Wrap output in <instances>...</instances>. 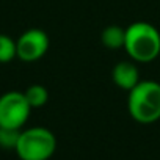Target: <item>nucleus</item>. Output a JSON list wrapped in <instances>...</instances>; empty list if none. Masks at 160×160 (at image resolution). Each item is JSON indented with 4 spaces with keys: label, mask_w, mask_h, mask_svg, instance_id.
Masks as SVG:
<instances>
[{
    "label": "nucleus",
    "mask_w": 160,
    "mask_h": 160,
    "mask_svg": "<svg viewBox=\"0 0 160 160\" xmlns=\"http://www.w3.org/2000/svg\"><path fill=\"white\" fill-rule=\"evenodd\" d=\"M14 151L21 160H49L57 151V137L47 127H28L21 130Z\"/></svg>",
    "instance_id": "nucleus-3"
},
{
    "label": "nucleus",
    "mask_w": 160,
    "mask_h": 160,
    "mask_svg": "<svg viewBox=\"0 0 160 160\" xmlns=\"http://www.w3.org/2000/svg\"><path fill=\"white\" fill-rule=\"evenodd\" d=\"M49 46L50 39L44 30L30 28L16 39V53L24 63H35L47 53Z\"/></svg>",
    "instance_id": "nucleus-5"
},
{
    "label": "nucleus",
    "mask_w": 160,
    "mask_h": 160,
    "mask_svg": "<svg viewBox=\"0 0 160 160\" xmlns=\"http://www.w3.org/2000/svg\"><path fill=\"white\" fill-rule=\"evenodd\" d=\"M124 50L135 63L154 61L160 55V32L149 22H132L126 27Z\"/></svg>",
    "instance_id": "nucleus-1"
},
{
    "label": "nucleus",
    "mask_w": 160,
    "mask_h": 160,
    "mask_svg": "<svg viewBox=\"0 0 160 160\" xmlns=\"http://www.w3.org/2000/svg\"><path fill=\"white\" fill-rule=\"evenodd\" d=\"M127 112L138 124H154L160 119V83L140 80L129 91Z\"/></svg>",
    "instance_id": "nucleus-2"
},
{
    "label": "nucleus",
    "mask_w": 160,
    "mask_h": 160,
    "mask_svg": "<svg viewBox=\"0 0 160 160\" xmlns=\"http://www.w3.org/2000/svg\"><path fill=\"white\" fill-rule=\"evenodd\" d=\"M113 83L124 91H130L140 82V72L133 61H119L112 69Z\"/></svg>",
    "instance_id": "nucleus-6"
},
{
    "label": "nucleus",
    "mask_w": 160,
    "mask_h": 160,
    "mask_svg": "<svg viewBox=\"0 0 160 160\" xmlns=\"http://www.w3.org/2000/svg\"><path fill=\"white\" fill-rule=\"evenodd\" d=\"M124 41H126V28L119 25H108L102 30L101 42L105 49L108 50L124 49Z\"/></svg>",
    "instance_id": "nucleus-7"
},
{
    "label": "nucleus",
    "mask_w": 160,
    "mask_h": 160,
    "mask_svg": "<svg viewBox=\"0 0 160 160\" xmlns=\"http://www.w3.org/2000/svg\"><path fill=\"white\" fill-rule=\"evenodd\" d=\"M22 130V129H21ZM21 130L18 129H10V127H0V148L3 149H16L19 133Z\"/></svg>",
    "instance_id": "nucleus-10"
},
{
    "label": "nucleus",
    "mask_w": 160,
    "mask_h": 160,
    "mask_svg": "<svg viewBox=\"0 0 160 160\" xmlns=\"http://www.w3.org/2000/svg\"><path fill=\"white\" fill-rule=\"evenodd\" d=\"M14 58H18L16 41L8 35L0 33V63H11Z\"/></svg>",
    "instance_id": "nucleus-9"
},
{
    "label": "nucleus",
    "mask_w": 160,
    "mask_h": 160,
    "mask_svg": "<svg viewBox=\"0 0 160 160\" xmlns=\"http://www.w3.org/2000/svg\"><path fill=\"white\" fill-rule=\"evenodd\" d=\"M25 99L28 101L30 107L32 108H41L47 104L49 101V91L46 87L39 85V83H35V85H30L25 91Z\"/></svg>",
    "instance_id": "nucleus-8"
},
{
    "label": "nucleus",
    "mask_w": 160,
    "mask_h": 160,
    "mask_svg": "<svg viewBox=\"0 0 160 160\" xmlns=\"http://www.w3.org/2000/svg\"><path fill=\"white\" fill-rule=\"evenodd\" d=\"M32 107L21 91H8L0 96V127L21 130L28 121Z\"/></svg>",
    "instance_id": "nucleus-4"
}]
</instances>
